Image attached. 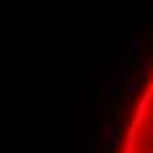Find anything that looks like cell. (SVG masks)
Instances as JSON below:
<instances>
[{"mask_svg": "<svg viewBox=\"0 0 153 153\" xmlns=\"http://www.w3.org/2000/svg\"><path fill=\"white\" fill-rule=\"evenodd\" d=\"M140 53H143L140 40H127V56H129V58H140Z\"/></svg>", "mask_w": 153, "mask_h": 153, "instance_id": "7", "label": "cell"}, {"mask_svg": "<svg viewBox=\"0 0 153 153\" xmlns=\"http://www.w3.org/2000/svg\"><path fill=\"white\" fill-rule=\"evenodd\" d=\"M129 82H132V69H129V66H124L122 74H119V79H116V85H129Z\"/></svg>", "mask_w": 153, "mask_h": 153, "instance_id": "8", "label": "cell"}, {"mask_svg": "<svg viewBox=\"0 0 153 153\" xmlns=\"http://www.w3.org/2000/svg\"><path fill=\"white\" fill-rule=\"evenodd\" d=\"M116 90H119V85L114 82V85H106V100L114 106V100H116Z\"/></svg>", "mask_w": 153, "mask_h": 153, "instance_id": "9", "label": "cell"}, {"mask_svg": "<svg viewBox=\"0 0 153 153\" xmlns=\"http://www.w3.org/2000/svg\"><path fill=\"white\" fill-rule=\"evenodd\" d=\"M100 132H103V145H106V151H114V148L119 145V140H122V129H119V124L108 122L106 127H100Z\"/></svg>", "mask_w": 153, "mask_h": 153, "instance_id": "1", "label": "cell"}, {"mask_svg": "<svg viewBox=\"0 0 153 153\" xmlns=\"http://www.w3.org/2000/svg\"><path fill=\"white\" fill-rule=\"evenodd\" d=\"M151 69H153V53H151V56H143V58H140V63H137L140 76H148V74H151Z\"/></svg>", "mask_w": 153, "mask_h": 153, "instance_id": "4", "label": "cell"}, {"mask_svg": "<svg viewBox=\"0 0 153 153\" xmlns=\"http://www.w3.org/2000/svg\"><path fill=\"white\" fill-rule=\"evenodd\" d=\"M111 116H114V106H111V103H103V106L98 108V124H100V127H106V124L111 122Z\"/></svg>", "mask_w": 153, "mask_h": 153, "instance_id": "3", "label": "cell"}, {"mask_svg": "<svg viewBox=\"0 0 153 153\" xmlns=\"http://www.w3.org/2000/svg\"><path fill=\"white\" fill-rule=\"evenodd\" d=\"M148 103H151V92H145L143 98H140V103H137V108H135V119H143L145 116V111H148Z\"/></svg>", "mask_w": 153, "mask_h": 153, "instance_id": "6", "label": "cell"}, {"mask_svg": "<svg viewBox=\"0 0 153 153\" xmlns=\"http://www.w3.org/2000/svg\"><path fill=\"white\" fill-rule=\"evenodd\" d=\"M132 13L135 16L151 13V3H148V0H132Z\"/></svg>", "mask_w": 153, "mask_h": 153, "instance_id": "5", "label": "cell"}, {"mask_svg": "<svg viewBox=\"0 0 153 153\" xmlns=\"http://www.w3.org/2000/svg\"><path fill=\"white\" fill-rule=\"evenodd\" d=\"M127 92H129V98H140V85L137 82H129L127 85Z\"/></svg>", "mask_w": 153, "mask_h": 153, "instance_id": "10", "label": "cell"}, {"mask_svg": "<svg viewBox=\"0 0 153 153\" xmlns=\"http://www.w3.org/2000/svg\"><path fill=\"white\" fill-rule=\"evenodd\" d=\"M111 29H114L111 32V40H114V42H124L127 34H129V29H132V24H129V21H116Z\"/></svg>", "mask_w": 153, "mask_h": 153, "instance_id": "2", "label": "cell"}]
</instances>
